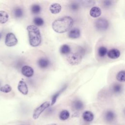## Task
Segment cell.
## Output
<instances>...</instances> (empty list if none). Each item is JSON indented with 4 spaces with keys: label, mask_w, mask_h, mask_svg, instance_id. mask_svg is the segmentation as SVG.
<instances>
[{
    "label": "cell",
    "mask_w": 125,
    "mask_h": 125,
    "mask_svg": "<svg viewBox=\"0 0 125 125\" xmlns=\"http://www.w3.org/2000/svg\"><path fill=\"white\" fill-rule=\"evenodd\" d=\"M73 19L70 16H64L53 21V30L58 33H63L69 31L73 25Z\"/></svg>",
    "instance_id": "1"
},
{
    "label": "cell",
    "mask_w": 125,
    "mask_h": 125,
    "mask_svg": "<svg viewBox=\"0 0 125 125\" xmlns=\"http://www.w3.org/2000/svg\"><path fill=\"white\" fill-rule=\"evenodd\" d=\"M26 29L30 45L33 47L39 46L42 42V36L39 28L34 25H29L27 26Z\"/></svg>",
    "instance_id": "2"
},
{
    "label": "cell",
    "mask_w": 125,
    "mask_h": 125,
    "mask_svg": "<svg viewBox=\"0 0 125 125\" xmlns=\"http://www.w3.org/2000/svg\"><path fill=\"white\" fill-rule=\"evenodd\" d=\"M84 54V50L82 48L80 47L79 52L73 53L68 56L67 61L68 62L72 65H77L81 62L82 60L83 55Z\"/></svg>",
    "instance_id": "3"
},
{
    "label": "cell",
    "mask_w": 125,
    "mask_h": 125,
    "mask_svg": "<svg viewBox=\"0 0 125 125\" xmlns=\"http://www.w3.org/2000/svg\"><path fill=\"white\" fill-rule=\"evenodd\" d=\"M95 25L96 29L100 31H105L109 26L108 21L104 18H99L95 22Z\"/></svg>",
    "instance_id": "4"
},
{
    "label": "cell",
    "mask_w": 125,
    "mask_h": 125,
    "mask_svg": "<svg viewBox=\"0 0 125 125\" xmlns=\"http://www.w3.org/2000/svg\"><path fill=\"white\" fill-rule=\"evenodd\" d=\"M50 105V103L49 102H45L41 104L39 106L37 107L34 110L33 114V118L35 120L37 119L42 114V113Z\"/></svg>",
    "instance_id": "5"
},
{
    "label": "cell",
    "mask_w": 125,
    "mask_h": 125,
    "mask_svg": "<svg viewBox=\"0 0 125 125\" xmlns=\"http://www.w3.org/2000/svg\"><path fill=\"white\" fill-rule=\"evenodd\" d=\"M18 41L14 34L11 32L8 33L5 37V44L8 47H12L18 43Z\"/></svg>",
    "instance_id": "6"
},
{
    "label": "cell",
    "mask_w": 125,
    "mask_h": 125,
    "mask_svg": "<svg viewBox=\"0 0 125 125\" xmlns=\"http://www.w3.org/2000/svg\"><path fill=\"white\" fill-rule=\"evenodd\" d=\"M22 74L26 77H31L34 74L33 69L29 65H24L21 68Z\"/></svg>",
    "instance_id": "7"
},
{
    "label": "cell",
    "mask_w": 125,
    "mask_h": 125,
    "mask_svg": "<svg viewBox=\"0 0 125 125\" xmlns=\"http://www.w3.org/2000/svg\"><path fill=\"white\" fill-rule=\"evenodd\" d=\"M18 90L23 95H27L28 92L27 85L23 81H20L18 85Z\"/></svg>",
    "instance_id": "8"
},
{
    "label": "cell",
    "mask_w": 125,
    "mask_h": 125,
    "mask_svg": "<svg viewBox=\"0 0 125 125\" xmlns=\"http://www.w3.org/2000/svg\"><path fill=\"white\" fill-rule=\"evenodd\" d=\"M120 51L116 48H112L107 52L108 57L111 59H118L120 57Z\"/></svg>",
    "instance_id": "9"
},
{
    "label": "cell",
    "mask_w": 125,
    "mask_h": 125,
    "mask_svg": "<svg viewBox=\"0 0 125 125\" xmlns=\"http://www.w3.org/2000/svg\"><path fill=\"white\" fill-rule=\"evenodd\" d=\"M81 35L80 30L77 28H74L70 30L68 32V37L70 39H75L80 37Z\"/></svg>",
    "instance_id": "10"
},
{
    "label": "cell",
    "mask_w": 125,
    "mask_h": 125,
    "mask_svg": "<svg viewBox=\"0 0 125 125\" xmlns=\"http://www.w3.org/2000/svg\"><path fill=\"white\" fill-rule=\"evenodd\" d=\"M62 10L61 5L58 3H54L52 4L49 7L50 12L53 14L59 13Z\"/></svg>",
    "instance_id": "11"
},
{
    "label": "cell",
    "mask_w": 125,
    "mask_h": 125,
    "mask_svg": "<svg viewBox=\"0 0 125 125\" xmlns=\"http://www.w3.org/2000/svg\"><path fill=\"white\" fill-rule=\"evenodd\" d=\"M101 14L102 11L101 9L97 6H94L92 7L89 12L90 16L93 18H98L101 16Z\"/></svg>",
    "instance_id": "12"
},
{
    "label": "cell",
    "mask_w": 125,
    "mask_h": 125,
    "mask_svg": "<svg viewBox=\"0 0 125 125\" xmlns=\"http://www.w3.org/2000/svg\"><path fill=\"white\" fill-rule=\"evenodd\" d=\"M49 61L48 59L42 58L40 59L38 61V66L42 68H45L49 65Z\"/></svg>",
    "instance_id": "13"
},
{
    "label": "cell",
    "mask_w": 125,
    "mask_h": 125,
    "mask_svg": "<svg viewBox=\"0 0 125 125\" xmlns=\"http://www.w3.org/2000/svg\"><path fill=\"white\" fill-rule=\"evenodd\" d=\"M9 19L8 14L4 10H0V23H6Z\"/></svg>",
    "instance_id": "14"
},
{
    "label": "cell",
    "mask_w": 125,
    "mask_h": 125,
    "mask_svg": "<svg viewBox=\"0 0 125 125\" xmlns=\"http://www.w3.org/2000/svg\"><path fill=\"white\" fill-rule=\"evenodd\" d=\"M83 118L85 121L91 122L94 119V115L90 111H85L83 114Z\"/></svg>",
    "instance_id": "15"
},
{
    "label": "cell",
    "mask_w": 125,
    "mask_h": 125,
    "mask_svg": "<svg viewBox=\"0 0 125 125\" xmlns=\"http://www.w3.org/2000/svg\"><path fill=\"white\" fill-rule=\"evenodd\" d=\"M66 87L67 86L66 85L64 86L61 89H60L59 91H58L57 92H56L55 94H54V95L52 96V100H51V102L50 105H53V104H55V103H56L58 98L60 96V95L66 89Z\"/></svg>",
    "instance_id": "16"
},
{
    "label": "cell",
    "mask_w": 125,
    "mask_h": 125,
    "mask_svg": "<svg viewBox=\"0 0 125 125\" xmlns=\"http://www.w3.org/2000/svg\"><path fill=\"white\" fill-rule=\"evenodd\" d=\"M104 118L106 121L108 122H111L114 120L115 118V114L114 112L112 111L108 110L105 113Z\"/></svg>",
    "instance_id": "17"
},
{
    "label": "cell",
    "mask_w": 125,
    "mask_h": 125,
    "mask_svg": "<svg viewBox=\"0 0 125 125\" xmlns=\"http://www.w3.org/2000/svg\"><path fill=\"white\" fill-rule=\"evenodd\" d=\"M74 108L77 110H81L83 108V104L80 100H75L73 103Z\"/></svg>",
    "instance_id": "18"
},
{
    "label": "cell",
    "mask_w": 125,
    "mask_h": 125,
    "mask_svg": "<svg viewBox=\"0 0 125 125\" xmlns=\"http://www.w3.org/2000/svg\"><path fill=\"white\" fill-rule=\"evenodd\" d=\"M71 48L67 44H63L60 48V52L63 55H67L70 53Z\"/></svg>",
    "instance_id": "19"
},
{
    "label": "cell",
    "mask_w": 125,
    "mask_h": 125,
    "mask_svg": "<svg viewBox=\"0 0 125 125\" xmlns=\"http://www.w3.org/2000/svg\"><path fill=\"white\" fill-rule=\"evenodd\" d=\"M14 15L16 18H20L23 15V11L22 8L20 7L16 8L14 10Z\"/></svg>",
    "instance_id": "20"
},
{
    "label": "cell",
    "mask_w": 125,
    "mask_h": 125,
    "mask_svg": "<svg viewBox=\"0 0 125 125\" xmlns=\"http://www.w3.org/2000/svg\"><path fill=\"white\" fill-rule=\"evenodd\" d=\"M125 72L124 70L120 71L116 75V79L120 82H124L125 81Z\"/></svg>",
    "instance_id": "21"
},
{
    "label": "cell",
    "mask_w": 125,
    "mask_h": 125,
    "mask_svg": "<svg viewBox=\"0 0 125 125\" xmlns=\"http://www.w3.org/2000/svg\"><path fill=\"white\" fill-rule=\"evenodd\" d=\"M69 112H68V111L66 110H63L62 111H61V112L60 114L59 115V117L60 119L61 120H67L69 117Z\"/></svg>",
    "instance_id": "22"
},
{
    "label": "cell",
    "mask_w": 125,
    "mask_h": 125,
    "mask_svg": "<svg viewBox=\"0 0 125 125\" xmlns=\"http://www.w3.org/2000/svg\"><path fill=\"white\" fill-rule=\"evenodd\" d=\"M41 6L38 4H34L31 7V11L33 14H39L41 11Z\"/></svg>",
    "instance_id": "23"
},
{
    "label": "cell",
    "mask_w": 125,
    "mask_h": 125,
    "mask_svg": "<svg viewBox=\"0 0 125 125\" xmlns=\"http://www.w3.org/2000/svg\"><path fill=\"white\" fill-rule=\"evenodd\" d=\"M107 52V48L104 46H101L98 48V54L101 57H103L105 56Z\"/></svg>",
    "instance_id": "24"
},
{
    "label": "cell",
    "mask_w": 125,
    "mask_h": 125,
    "mask_svg": "<svg viewBox=\"0 0 125 125\" xmlns=\"http://www.w3.org/2000/svg\"><path fill=\"white\" fill-rule=\"evenodd\" d=\"M11 90H12V87L8 84H6L0 87V91L3 93H7L10 92Z\"/></svg>",
    "instance_id": "25"
},
{
    "label": "cell",
    "mask_w": 125,
    "mask_h": 125,
    "mask_svg": "<svg viewBox=\"0 0 125 125\" xmlns=\"http://www.w3.org/2000/svg\"><path fill=\"white\" fill-rule=\"evenodd\" d=\"M33 22L37 26H42L44 24V21L43 20L39 17H35L33 20Z\"/></svg>",
    "instance_id": "26"
},
{
    "label": "cell",
    "mask_w": 125,
    "mask_h": 125,
    "mask_svg": "<svg viewBox=\"0 0 125 125\" xmlns=\"http://www.w3.org/2000/svg\"><path fill=\"white\" fill-rule=\"evenodd\" d=\"M112 90L114 93L116 94L119 93L122 90V86L119 84L115 83L112 86Z\"/></svg>",
    "instance_id": "27"
},
{
    "label": "cell",
    "mask_w": 125,
    "mask_h": 125,
    "mask_svg": "<svg viewBox=\"0 0 125 125\" xmlns=\"http://www.w3.org/2000/svg\"><path fill=\"white\" fill-rule=\"evenodd\" d=\"M79 4L77 2H73L70 5V8L74 11H77L79 9Z\"/></svg>",
    "instance_id": "28"
},
{
    "label": "cell",
    "mask_w": 125,
    "mask_h": 125,
    "mask_svg": "<svg viewBox=\"0 0 125 125\" xmlns=\"http://www.w3.org/2000/svg\"><path fill=\"white\" fill-rule=\"evenodd\" d=\"M104 5L106 7L110 6L112 5V1L110 0H105L104 1Z\"/></svg>",
    "instance_id": "29"
},
{
    "label": "cell",
    "mask_w": 125,
    "mask_h": 125,
    "mask_svg": "<svg viewBox=\"0 0 125 125\" xmlns=\"http://www.w3.org/2000/svg\"><path fill=\"white\" fill-rule=\"evenodd\" d=\"M48 125H57V124H52Z\"/></svg>",
    "instance_id": "30"
},
{
    "label": "cell",
    "mask_w": 125,
    "mask_h": 125,
    "mask_svg": "<svg viewBox=\"0 0 125 125\" xmlns=\"http://www.w3.org/2000/svg\"></svg>",
    "instance_id": "31"
}]
</instances>
